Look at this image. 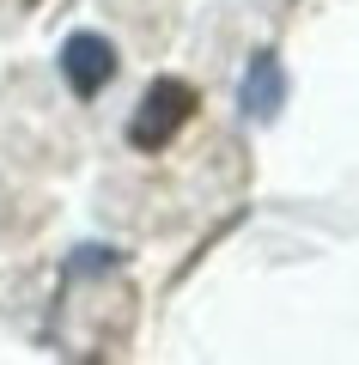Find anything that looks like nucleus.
Masks as SVG:
<instances>
[{"mask_svg": "<svg viewBox=\"0 0 359 365\" xmlns=\"http://www.w3.org/2000/svg\"><path fill=\"white\" fill-rule=\"evenodd\" d=\"M195 110H201V91H195L189 79H153V86L141 91L134 116H128V146L134 153H165V146L195 122Z\"/></svg>", "mask_w": 359, "mask_h": 365, "instance_id": "nucleus-1", "label": "nucleus"}, {"mask_svg": "<svg viewBox=\"0 0 359 365\" xmlns=\"http://www.w3.org/2000/svg\"><path fill=\"white\" fill-rule=\"evenodd\" d=\"M238 98H244V116L250 122H274V116H280V104H286V67H280V55H268V49L250 55Z\"/></svg>", "mask_w": 359, "mask_h": 365, "instance_id": "nucleus-3", "label": "nucleus"}, {"mask_svg": "<svg viewBox=\"0 0 359 365\" xmlns=\"http://www.w3.org/2000/svg\"><path fill=\"white\" fill-rule=\"evenodd\" d=\"M61 79H67L74 98H98L116 79V43L98 37V31H74V37L61 43Z\"/></svg>", "mask_w": 359, "mask_h": 365, "instance_id": "nucleus-2", "label": "nucleus"}]
</instances>
